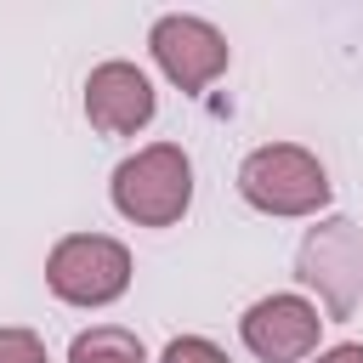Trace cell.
I'll return each mask as SVG.
<instances>
[{
  "mask_svg": "<svg viewBox=\"0 0 363 363\" xmlns=\"http://www.w3.org/2000/svg\"><path fill=\"white\" fill-rule=\"evenodd\" d=\"M113 210L136 227H170L193 204V159L176 142H147L113 164Z\"/></svg>",
  "mask_w": 363,
  "mask_h": 363,
  "instance_id": "cell-1",
  "label": "cell"
},
{
  "mask_svg": "<svg viewBox=\"0 0 363 363\" xmlns=\"http://www.w3.org/2000/svg\"><path fill=\"white\" fill-rule=\"evenodd\" d=\"M238 193L267 216H318L329 204V176L318 153L295 142H267L238 164Z\"/></svg>",
  "mask_w": 363,
  "mask_h": 363,
  "instance_id": "cell-2",
  "label": "cell"
},
{
  "mask_svg": "<svg viewBox=\"0 0 363 363\" xmlns=\"http://www.w3.org/2000/svg\"><path fill=\"white\" fill-rule=\"evenodd\" d=\"M45 284L68 306H108L130 289V250L108 233H68L45 255Z\"/></svg>",
  "mask_w": 363,
  "mask_h": 363,
  "instance_id": "cell-3",
  "label": "cell"
},
{
  "mask_svg": "<svg viewBox=\"0 0 363 363\" xmlns=\"http://www.w3.org/2000/svg\"><path fill=\"white\" fill-rule=\"evenodd\" d=\"M295 278L323 295L329 318H352V306L363 301V227L346 221V216L318 221V227L301 238Z\"/></svg>",
  "mask_w": 363,
  "mask_h": 363,
  "instance_id": "cell-4",
  "label": "cell"
},
{
  "mask_svg": "<svg viewBox=\"0 0 363 363\" xmlns=\"http://www.w3.org/2000/svg\"><path fill=\"white\" fill-rule=\"evenodd\" d=\"M147 51L164 68V79L182 85V91H204L210 79L227 74V57H233L227 40H221V28L204 23V17H187V11L159 17L153 34H147Z\"/></svg>",
  "mask_w": 363,
  "mask_h": 363,
  "instance_id": "cell-5",
  "label": "cell"
},
{
  "mask_svg": "<svg viewBox=\"0 0 363 363\" xmlns=\"http://www.w3.org/2000/svg\"><path fill=\"white\" fill-rule=\"evenodd\" d=\"M318 306L306 295H261L244 318H238V335L244 346L261 357V363H301L318 352Z\"/></svg>",
  "mask_w": 363,
  "mask_h": 363,
  "instance_id": "cell-6",
  "label": "cell"
},
{
  "mask_svg": "<svg viewBox=\"0 0 363 363\" xmlns=\"http://www.w3.org/2000/svg\"><path fill=\"white\" fill-rule=\"evenodd\" d=\"M159 96H153V79L136 68V62H96L91 79H85V119L102 130V136H130L153 119Z\"/></svg>",
  "mask_w": 363,
  "mask_h": 363,
  "instance_id": "cell-7",
  "label": "cell"
},
{
  "mask_svg": "<svg viewBox=\"0 0 363 363\" xmlns=\"http://www.w3.org/2000/svg\"><path fill=\"white\" fill-rule=\"evenodd\" d=\"M68 363H147V352H142V340H136L130 329L96 323V329H85V335H74Z\"/></svg>",
  "mask_w": 363,
  "mask_h": 363,
  "instance_id": "cell-8",
  "label": "cell"
},
{
  "mask_svg": "<svg viewBox=\"0 0 363 363\" xmlns=\"http://www.w3.org/2000/svg\"><path fill=\"white\" fill-rule=\"evenodd\" d=\"M159 363H233V357H227L216 340H204V335H176Z\"/></svg>",
  "mask_w": 363,
  "mask_h": 363,
  "instance_id": "cell-9",
  "label": "cell"
},
{
  "mask_svg": "<svg viewBox=\"0 0 363 363\" xmlns=\"http://www.w3.org/2000/svg\"><path fill=\"white\" fill-rule=\"evenodd\" d=\"M0 363H51L34 329H0Z\"/></svg>",
  "mask_w": 363,
  "mask_h": 363,
  "instance_id": "cell-10",
  "label": "cell"
},
{
  "mask_svg": "<svg viewBox=\"0 0 363 363\" xmlns=\"http://www.w3.org/2000/svg\"><path fill=\"white\" fill-rule=\"evenodd\" d=\"M312 363H363V346H357V340H340V346H329V352H318Z\"/></svg>",
  "mask_w": 363,
  "mask_h": 363,
  "instance_id": "cell-11",
  "label": "cell"
}]
</instances>
